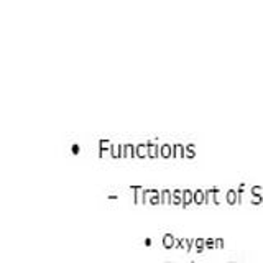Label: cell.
<instances>
[{
    "mask_svg": "<svg viewBox=\"0 0 263 263\" xmlns=\"http://www.w3.org/2000/svg\"><path fill=\"white\" fill-rule=\"evenodd\" d=\"M145 196H146V202H152V204L161 202V196L156 189H145Z\"/></svg>",
    "mask_w": 263,
    "mask_h": 263,
    "instance_id": "1",
    "label": "cell"
},
{
    "mask_svg": "<svg viewBox=\"0 0 263 263\" xmlns=\"http://www.w3.org/2000/svg\"><path fill=\"white\" fill-rule=\"evenodd\" d=\"M132 189H134V193H135V202H138V204H145V202H146L145 187H142V186H132Z\"/></svg>",
    "mask_w": 263,
    "mask_h": 263,
    "instance_id": "2",
    "label": "cell"
},
{
    "mask_svg": "<svg viewBox=\"0 0 263 263\" xmlns=\"http://www.w3.org/2000/svg\"><path fill=\"white\" fill-rule=\"evenodd\" d=\"M123 156H125V158H132V156H137V145L123 143Z\"/></svg>",
    "mask_w": 263,
    "mask_h": 263,
    "instance_id": "3",
    "label": "cell"
},
{
    "mask_svg": "<svg viewBox=\"0 0 263 263\" xmlns=\"http://www.w3.org/2000/svg\"><path fill=\"white\" fill-rule=\"evenodd\" d=\"M184 150L186 146L183 143H175L173 145V156L175 158H184Z\"/></svg>",
    "mask_w": 263,
    "mask_h": 263,
    "instance_id": "4",
    "label": "cell"
},
{
    "mask_svg": "<svg viewBox=\"0 0 263 263\" xmlns=\"http://www.w3.org/2000/svg\"><path fill=\"white\" fill-rule=\"evenodd\" d=\"M178 242H176V237L175 235H173V234H164L163 235V245L164 247H166V249H171V247H175Z\"/></svg>",
    "mask_w": 263,
    "mask_h": 263,
    "instance_id": "5",
    "label": "cell"
},
{
    "mask_svg": "<svg viewBox=\"0 0 263 263\" xmlns=\"http://www.w3.org/2000/svg\"><path fill=\"white\" fill-rule=\"evenodd\" d=\"M160 155L163 156V158H170V156H173V145L171 143L160 145Z\"/></svg>",
    "mask_w": 263,
    "mask_h": 263,
    "instance_id": "6",
    "label": "cell"
},
{
    "mask_svg": "<svg viewBox=\"0 0 263 263\" xmlns=\"http://www.w3.org/2000/svg\"><path fill=\"white\" fill-rule=\"evenodd\" d=\"M171 204H179V205H183V189H175V191H173Z\"/></svg>",
    "mask_w": 263,
    "mask_h": 263,
    "instance_id": "7",
    "label": "cell"
},
{
    "mask_svg": "<svg viewBox=\"0 0 263 263\" xmlns=\"http://www.w3.org/2000/svg\"><path fill=\"white\" fill-rule=\"evenodd\" d=\"M148 143V156H150V158H156V156H158V153H160V148H158V145H156L155 142H146Z\"/></svg>",
    "mask_w": 263,
    "mask_h": 263,
    "instance_id": "8",
    "label": "cell"
},
{
    "mask_svg": "<svg viewBox=\"0 0 263 263\" xmlns=\"http://www.w3.org/2000/svg\"><path fill=\"white\" fill-rule=\"evenodd\" d=\"M110 153H112L114 158H120V156H123V145H119V143H112Z\"/></svg>",
    "mask_w": 263,
    "mask_h": 263,
    "instance_id": "9",
    "label": "cell"
},
{
    "mask_svg": "<svg viewBox=\"0 0 263 263\" xmlns=\"http://www.w3.org/2000/svg\"><path fill=\"white\" fill-rule=\"evenodd\" d=\"M193 201H194V193L191 191V189H184L183 191V208H186V205Z\"/></svg>",
    "mask_w": 263,
    "mask_h": 263,
    "instance_id": "10",
    "label": "cell"
},
{
    "mask_svg": "<svg viewBox=\"0 0 263 263\" xmlns=\"http://www.w3.org/2000/svg\"><path fill=\"white\" fill-rule=\"evenodd\" d=\"M160 196H161V202L164 204H171V196H173V191H170L168 187H164L160 191Z\"/></svg>",
    "mask_w": 263,
    "mask_h": 263,
    "instance_id": "11",
    "label": "cell"
},
{
    "mask_svg": "<svg viewBox=\"0 0 263 263\" xmlns=\"http://www.w3.org/2000/svg\"><path fill=\"white\" fill-rule=\"evenodd\" d=\"M137 156L138 158H145V156H148V143H138L137 145Z\"/></svg>",
    "mask_w": 263,
    "mask_h": 263,
    "instance_id": "12",
    "label": "cell"
},
{
    "mask_svg": "<svg viewBox=\"0 0 263 263\" xmlns=\"http://www.w3.org/2000/svg\"><path fill=\"white\" fill-rule=\"evenodd\" d=\"M191 243H193V240L191 238H184V237H181L179 240H178V247L179 249H186V250H191Z\"/></svg>",
    "mask_w": 263,
    "mask_h": 263,
    "instance_id": "13",
    "label": "cell"
},
{
    "mask_svg": "<svg viewBox=\"0 0 263 263\" xmlns=\"http://www.w3.org/2000/svg\"><path fill=\"white\" fill-rule=\"evenodd\" d=\"M99 146H101V156H104V153L112 148V143L109 142V140H104L102 138V140H99Z\"/></svg>",
    "mask_w": 263,
    "mask_h": 263,
    "instance_id": "14",
    "label": "cell"
},
{
    "mask_svg": "<svg viewBox=\"0 0 263 263\" xmlns=\"http://www.w3.org/2000/svg\"><path fill=\"white\" fill-rule=\"evenodd\" d=\"M204 201V193L201 191V189H197V191L194 193V202H202Z\"/></svg>",
    "mask_w": 263,
    "mask_h": 263,
    "instance_id": "15",
    "label": "cell"
},
{
    "mask_svg": "<svg viewBox=\"0 0 263 263\" xmlns=\"http://www.w3.org/2000/svg\"><path fill=\"white\" fill-rule=\"evenodd\" d=\"M193 143H189L187 146H186V150H184V155H187V156H194V150H193Z\"/></svg>",
    "mask_w": 263,
    "mask_h": 263,
    "instance_id": "16",
    "label": "cell"
},
{
    "mask_svg": "<svg viewBox=\"0 0 263 263\" xmlns=\"http://www.w3.org/2000/svg\"><path fill=\"white\" fill-rule=\"evenodd\" d=\"M194 243H196V249H197V252H201V249H202V240L201 238H197V240H194Z\"/></svg>",
    "mask_w": 263,
    "mask_h": 263,
    "instance_id": "17",
    "label": "cell"
},
{
    "mask_svg": "<svg viewBox=\"0 0 263 263\" xmlns=\"http://www.w3.org/2000/svg\"><path fill=\"white\" fill-rule=\"evenodd\" d=\"M72 152H74V153H78V152H79V146H78V145H72Z\"/></svg>",
    "mask_w": 263,
    "mask_h": 263,
    "instance_id": "18",
    "label": "cell"
}]
</instances>
